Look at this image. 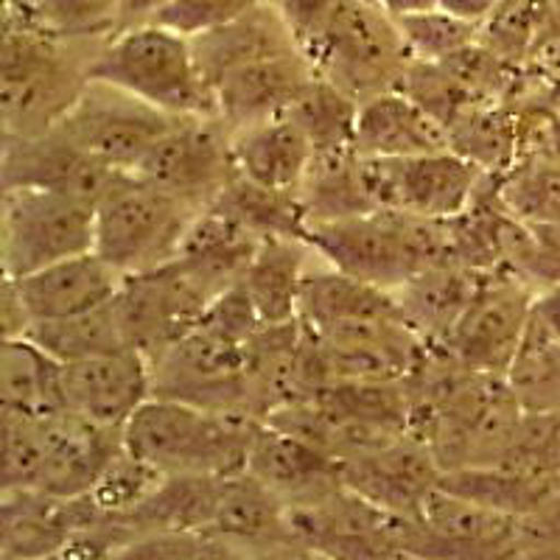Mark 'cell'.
I'll use <instances>...</instances> for the list:
<instances>
[{"label": "cell", "mask_w": 560, "mask_h": 560, "mask_svg": "<svg viewBox=\"0 0 560 560\" xmlns=\"http://www.w3.org/2000/svg\"><path fill=\"white\" fill-rule=\"evenodd\" d=\"M107 39H68L7 18L0 51L3 135L32 138L57 129L93 82Z\"/></svg>", "instance_id": "cell-1"}, {"label": "cell", "mask_w": 560, "mask_h": 560, "mask_svg": "<svg viewBox=\"0 0 560 560\" xmlns=\"http://www.w3.org/2000/svg\"><path fill=\"white\" fill-rule=\"evenodd\" d=\"M258 325L264 323L242 283L219 294L191 331L152 359L154 395L210 412L249 415L244 353Z\"/></svg>", "instance_id": "cell-2"}, {"label": "cell", "mask_w": 560, "mask_h": 560, "mask_svg": "<svg viewBox=\"0 0 560 560\" xmlns=\"http://www.w3.org/2000/svg\"><path fill=\"white\" fill-rule=\"evenodd\" d=\"M306 242L325 264L395 292L434 264L457 261L452 219H427L401 210L308 224Z\"/></svg>", "instance_id": "cell-3"}, {"label": "cell", "mask_w": 560, "mask_h": 560, "mask_svg": "<svg viewBox=\"0 0 560 560\" xmlns=\"http://www.w3.org/2000/svg\"><path fill=\"white\" fill-rule=\"evenodd\" d=\"M261 420L242 412H210L152 395L124 427V448L163 474L236 477L247 471L249 446Z\"/></svg>", "instance_id": "cell-4"}, {"label": "cell", "mask_w": 560, "mask_h": 560, "mask_svg": "<svg viewBox=\"0 0 560 560\" xmlns=\"http://www.w3.org/2000/svg\"><path fill=\"white\" fill-rule=\"evenodd\" d=\"M93 79L115 84L168 115H217V98L191 39L160 23L115 32L98 51Z\"/></svg>", "instance_id": "cell-5"}, {"label": "cell", "mask_w": 560, "mask_h": 560, "mask_svg": "<svg viewBox=\"0 0 560 560\" xmlns=\"http://www.w3.org/2000/svg\"><path fill=\"white\" fill-rule=\"evenodd\" d=\"M202 210L177 194L127 174L96 208V253L127 278L174 261Z\"/></svg>", "instance_id": "cell-6"}, {"label": "cell", "mask_w": 560, "mask_h": 560, "mask_svg": "<svg viewBox=\"0 0 560 560\" xmlns=\"http://www.w3.org/2000/svg\"><path fill=\"white\" fill-rule=\"evenodd\" d=\"M306 54L317 73L359 102L401 88L412 62L398 20L376 0H345L331 26L308 45Z\"/></svg>", "instance_id": "cell-7"}, {"label": "cell", "mask_w": 560, "mask_h": 560, "mask_svg": "<svg viewBox=\"0 0 560 560\" xmlns=\"http://www.w3.org/2000/svg\"><path fill=\"white\" fill-rule=\"evenodd\" d=\"M96 247V205L43 188H3L0 258L3 275L37 272Z\"/></svg>", "instance_id": "cell-8"}, {"label": "cell", "mask_w": 560, "mask_h": 560, "mask_svg": "<svg viewBox=\"0 0 560 560\" xmlns=\"http://www.w3.org/2000/svg\"><path fill=\"white\" fill-rule=\"evenodd\" d=\"M362 174L376 210H401L427 219L468 213L488 179L477 163L454 149L420 158H362Z\"/></svg>", "instance_id": "cell-9"}, {"label": "cell", "mask_w": 560, "mask_h": 560, "mask_svg": "<svg viewBox=\"0 0 560 560\" xmlns=\"http://www.w3.org/2000/svg\"><path fill=\"white\" fill-rule=\"evenodd\" d=\"M177 121L179 115L163 113L127 90L93 79L57 129L109 168L135 174Z\"/></svg>", "instance_id": "cell-10"}, {"label": "cell", "mask_w": 560, "mask_h": 560, "mask_svg": "<svg viewBox=\"0 0 560 560\" xmlns=\"http://www.w3.org/2000/svg\"><path fill=\"white\" fill-rule=\"evenodd\" d=\"M535 289L510 269H485L471 303L465 306L443 348L465 368L508 376L510 362L527 334Z\"/></svg>", "instance_id": "cell-11"}, {"label": "cell", "mask_w": 560, "mask_h": 560, "mask_svg": "<svg viewBox=\"0 0 560 560\" xmlns=\"http://www.w3.org/2000/svg\"><path fill=\"white\" fill-rule=\"evenodd\" d=\"M135 174L177 194L197 210H208L238 177L233 132L217 115L179 118Z\"/></svg>", "instance_id": "cell-12"}, {"label": "cell", "mask_w": 560, "mask_h": 560, "mask_svg": "<svg viewBox=\"0 0 560 560\" xmlns=\"http://www.w3.org/2000/svg\"><path fill=\"white\" fill-rule=\"evenodd\" d=\"M210 303L213 300L208 292L185 272L177 258L158 269L127 275L115 294L129 345L149 362L191 331Z\"/></svg>", "instance_id": "cell-13"}, {"label": "cell", "mask_w": 560, "mask_h": 560, "mask_svg": "<svg viewBox=\"0 0 560 560\" xmlns=\"http://www.w3.org/2000/svg\"><path fill=\"white\" fill-rule=\"evenodd\" d=\"M522 518L438 488L412 524V558H518Z\"/></svg>", "instance_id": "cell-14"}, {"label": "cell", "mask_w": 560, "mask_h": 560, "mask_svg": "<svg viewBox=\"0 0 560 560\" xmlns=\"http://www.w3.org/2000/svg\"><path fill=\"white\" fill-rule=\"evenodd\" d=\"M127 177V172L109 168L98 158L84 152L59 129L32 138L3 135L0 185L3 188H43L68 194L96 205Z\"/></svg>", "instance_id": "cell-15"}, {"label": "cell", "mask_w": 560, "mask_h": 560, "mask_svg": "<svg viewBox=\"0 0 560 560\" xmlns=\"http://www.w3.org/2000/svg\"><path fill=\"white\" fill-rule=\"evenodd\" d=\"M208 533L228 558H312L294 529L292 510L247 471L222 479Z\"/></svg>", "instance_id": "cell-16"}, {"label": "cell", "mask_w": 560, "mask_h": 560, "mask_svg": "<svg viewBox=\"0 0 560 560\" xmlns=\"http://www.w3.org/2000/svg\"><path fill=\"white\" fill-rule=\"evenodd\" d=\"M312 334L319 345L331 384L407 382L429 345L401 317L368 319V323L339 325V328Z\"/></svg>", "instance_id": "cell-17"}, {"label": "cell", "mask_w": 560, "mask_h": 560, "mask_svg": "<svg viewBox=\"0 0 560 560\" xmlns=\"http://www.w3.org/2000/svg\"><path fill=\"white\" fill-rule=\"evenodd\" d=\"M342 482L359 497L395 516L418 518L420 508L440 488L443 468L429 443L415 432L339 463Z\"/></svg>", "instance_id": "cell-18"}, {"label": "cell", "mask_w": 560, "mask_h": 560, "mask_svg": "<svg viewBox=\"0 0 560 560\" xmlns=\"http://www.w3.org/2000/svg\"><path fill=\"white\" fill-rule=\"evenodd\" d=\"M65 409L102 427L124 429L154 395L152 362L138 348L62 364Z\"/></svg>", "instance_id": "cell-19"}, {"label": "cell", "mask_w": 560, "mask_h": 560, "mask_svg": "<svg viewBox=\"0 0 560 560\" xmlns=\"http://www.w3.org/2000/svg\"><path fill=\"white\" fill-rule=\"evenodd\" d=\"M314 77L317 68L303 48L230 70L213 84L217 118H222L230 132L269 121L289 113Z\"/></svg>", "instance_id": "cell-20"}, {"label": "cell", "mask_w": 560, "mask_h": 560, "mask_svg": "<svg viewBox=\"0 0 560 560\" xmlns=\"http://www.w3.org/2000/svg\"><path fill=\"white\" fill-rule=\"evenodd\" d=\"M247 474L267 485L289 510L312 508L345 485L337 459L267 420L255 429Z\"/></svg>", "instance_id": "cell-21"}, {"label": "cell", "mask_w": 560, "mask_h": 560, "mask_svg": "<svg viewBox=\"0 0 560 560\" xmlns=\"http://www.w3.org/2000/svg\"><path fill=\"white\" fill-rule=\"evenodd\" d=\"M45 438H48V454H45L43 479L34 490L59 499L90 493L124 448V429L102 427L68 409L45 415Z\"/></svg>", "instance_id": "cell-22"}, {"label": "cell", "mask_w": 560, "mask_h": 560, "mask_svg": "<svg viewBox=\"0 0 560 560\" xmlns=\"http://www.w3.org/2000/svg\"><path fill=\"white\" fill-rule=\"evenodd\" d=\"M12 280L34 325L104 306L118 294L124 275L96 249H90Z\"/></svg>", "instance_id": "cell-23"}, {"label": "cell", "mask_w": 560, "mask_h": 560, "mask_svg": "<svg viewBox=\"0 0 560 560\" xmlns=\"http://www.w3.org/2000/svg\"><path fill=\"white\" fill-rule=\"evenodd\" d=\"M353 147L362 158H420L448 152L452 132L404 90H387L359 104Z\"/></svg>", "instance_id": "cell-24"}, {"label": "cell", "mask_w": 560, "mask_h": 560, "mask_svg": "<svg viewBox=\"0 0 560 560\" xmlns=\"http://www.w3.org/2000/svg\"><path fill=\"white\" fill-rule=\"evenodd\" d=\"M261 242L264 236H258L247 224L222 210L208 208L194 219L177 261L208 292L210 300H217L219 294L242 283Z\"/></svg>", "instance_id": "cell-25"}, {"label": "cell", "mask_w": 560, "mask_h": 560, "mask_svg": "<svg viewBox=\"0 0 560 560\" xmlns=\"http://www.w3.org/2000/svg\"><path fill=\"white\" fill-rule=\"evenodd\" d=\"M298 317L312 331H328L339 325L401 317V312L395 292L370 280L353 278L325 264L323 258H314L300 287Z\"/></svg>", "instance_id": "cell-26"}, {"label": "cell", "mask_w": 560, "mask_h": 560, "mask_svg": "<svg viewBox=\"0 0 560 560\" xmlns=\"http://www.w3.org/2000/svg\"><path fill=\"white\" fill-rule=\"evenodd\" d=\"M191 45L210 90L219 79L228 77L230 70L303 48L287 18L267 0H261L258 7L244 12L242 18H236L228 26L202 34V37H194Z\"/></svg>", "instance_id": "cell-27"}, {"label": "cell", "mask_w": 560, "mask_h": 560, "mask_svg": "<svg viewBox=\"0 0 560 560\" xmlns=\"http://www.w3.org/2000/svg\"><path fill=\"white\" fill-rule=\"evenodd\" d=\"M233 158L242 177L275 191H300L314 160L308 135L292 115H275L233 132Z\"/></svg>", "instance_id": "cell-28"}, {"label": "cell", "mask_w": 560, "mask_h": 560, "mask_svg": "<svg viewBox=\"0 0 560 560\" xmlns=\"http://www.w3.org/2000/svg\"><path fill=\"white\" fill-rule=\"evenodd\" d=\"M303 323L258 325L247 339L244 353V382H247V409L253 418L267 420L287 404L300 401V348H303Z\"/></svg>", "instance_id": "cell-29"}, {"label": "cell", "mask_w": 560, "mask_h": 560, "mask_svg": "<svg viewBox=\"0 0 560 560\" xmlns=\"http://www.w3.org/2000/svg\"><path fill=\"white\" fill-rule=\"evenodd\" d=\"M479 275L482 269H474L463 261L434 264L412 275L404 287L395 289L401 319L420 339L443 345L459 314L471 303Z\"/></svg>", "instance_id": "cell-30"}, {"label": "cell", "mask_w": 560, "mask_h": 560, "mask_svg": "<svg viewBox=\"0 0 560 560\" xmlns=\"http://www.w3.org/2000/svg\"><path fill=\"white\" fill-rule=\"evenodd\" d=\"M314 258L317 253L306 238H264L242 278V289L264 325L298 319L300 287Z\"/></svg>", "instance_id": "cell-31"}, {"label": "cell", "mask_w": 560, "mask_h": 560, "mask_svg": "<svg viewBox=\"0 0 560 560\" xmlns=\"http://www.w3.org/2000/svg\"><path fill=\"white\" fill-rule=\"evenodd\" d=\"M70 541L65 499L43 490H3L0 555L7 560L62 558Z\"/></svg>", "instance_id": "cell-32"}, {"label": "cell", "mask_w": 560, "mask_h": 560, "mask_svg": "<svg viewBox=\"0 0 560 560\" xmlns=\"http://www.w3.org/2000/svg\"><path fill=\"white\" fill-rule=\"evenodd\" d=\"M222 479L205 474H166L129 516L118 518L132 533V541L143 533L183 529L205 533L213 524Z\"/></svg>", "instance_id": "cell-33"}, {"label": "cell", "mask_w": 560, "mask_h": 560, "mask_svg": "<svg viewBox=\"0 0 560 560\" xmlns=\"http://www.w3.org/2000/svg\"><path fill=\"white\" fill-rule=\"evenodd\" d=\"M65 409L62 362L28 337L0 345V412L54 415Z\"/></svg>", "instance_id": "cell-34"}, {"label": "cell", "mask_w": 560, "mask_h": 560, "mask_svg": "<svg viewBox=\"0 0 560 560\" xmlns=\"http://www.w3.org/2000/svg\"><path fill=\"white\" fill-rule=\"evenodd\" d=\"M300 199L306 208L308 224L359 217L376 210L362 174V158L357 149L317 152L300 185Z\"/></svg>", "instance_id": "cell-35"}, {"label": "cell", "mask_w": 560, "mask_h": 560, "mask_svg": "<svg viewBox=\"0 0 560 560\" xmlns=\"http://www.w3.org/2000/svg\"><path fill=\"white\" fill-rule=\"evenodd\" d=\"M518 118L493 102H477L448 124L452 149L485 174H504L518 163Z\"/></svg>", "instance_id": "cell-36"}, {"label": "cell", "mask_w": 560, "mask_h": 560, "mask_svg": "<svg viewBox=\"0 0 560 560\" xmlns=\"http://www.w3.org/2000/svg\"><path fill=\"white\" fill-rule=\"evenodd\" d=\"M26 337L34 339L39 348L48 350L62 364L98 357V353H113V350L121 348H132L127 331H124L115 298L104 303V306L73 314V317L34 323Z\"/></svg>", "instance_id": "cell-37"}, {"label": "cell", "mask_w": 560, "mask_h": 560, "mask_svg": "<svg viewBox=\"0 0 560 560\" xmlns=\"http://www.w3.org/2000/svg\"><path fill=\"white\" fill-rule=\"evenodd\" d=\"M504 378L524 412H560V337L535 314Z\"/></svg>", "instance_id": "cell-38"}, {"label": "cell", "mask_w": 560, "mask_h": 560, "mask_svg": "<svg viewBox=\"0 0 560 560\" xmlns=\"http://www.w3.org/2000/svg\"><path fill=\"white\" fill-rule=\"evenodd\" d=\"M210 208L222 210L228 217L238 219L255 230L258 236H289V238H306L308 217L303 208L300 191H275L264 188L258 183H249L247 177L238 174L233 183L224 188L222 197Z\"/></svg>", "instance_id": "cell-39"}, {"label": "cell", "mask_w": 560, "mask_h": 560, "mask_svg": "<svg viewBox=\"0 0 560 560\" xmlns=\"http://www.w3.org/2000/svg\"><path fill=\"white\" fill-rule=\"evenodd\" d=\"M359 104H362L359 98H353L331 79L317 73L308 82V88L300 93L298 102L292 104L289 115L308 135L314 154L339 152V149H357L353 138H357Z\"/></svg>", "instance_id": "cell-40"}, {"label": "cell", "mask_w": 560, "mask_h": 560, "mask_svg": "<svg viewBox=\"0 0 560 560\" xmlns=\"http://www.w3.org/2000/svg\"><path fill=\"white\" fill-rule=\"evenodd\" d=\"M7 18L68 39H107L118 32V0H7Z\"/></svg>", "instance_id": "cell-41"}, {"label": "cell", "mask_w": 560, "mask_h": 560, "mask_svg": "<svg viewBox=\"0 0 560 560\" xmlns=\"http://www.w3.org/2000/svg\"><path fill=\"white\" fill-rule=\"evenodd\" d=\"M497 194L522 222H560V158L533 154L518 160L510 172L497 174Z\"/></svg>", "instance_id": "cell-42"}, {"label": "cell", "mask_w": 560, "mask_h": 560, "mask_svg": "<svg viewBox=\"0 0 560 560\" xmlns=\"http://www.w3.org/2000/svg\"><path fill=\"white\" fill-rule=\"evenodd\" d=\"M45 454V415L3 412V490L37 488L43 479Z\"/></svg>", "instance_id": "cell-43"}, {"label": "cell", "mask_w": 560, "mask_h": 560, "mask_svg": "<svg viewBox=\"0 0 560 560\" xmlns=\"http://www.w3.org/2000/svg\"><path fill=\"white\" fill-rule=\"evenodd\" d=\"M398 28H401L412 59H420V62H443V59L465 51L468 45L479 43V26L465 23L440 7L432 12L401 18Z\"/></svg>", "instance_id": "cell-44"}, {"label": "cell", "mask_w": 560, "mask_h": 560, "mask_svg": "<svg viewBox=\"0 0 560 560\" xmlns=\"http://www.w3.org/2000/svg\"><path fill=\"white\" fill-rule=\"evenodd\" d=\"M163 477L166 474L160 471V468L143 463L140 457L129 454L127 448H121V454L109 463V468L98 479L96 488L90 490V497L107 516L124 518L163 482Z\"/></svg>", "instance_id": "cell-45"}, {"label": "cell", "mask_w": 560, "mask_h": 560, "mask_svg": "<svg viewBox=\"0 0 560 560\" xmlns=\"http://www.w3.org/2000/svg\"><path fill=\"white\" fill-rule=\"evenodd\" d=\"M261 0H172L160 9L152 23L172 28L183 37L194 39L208 32L228 26L244 12L258 7Z\"/></svg>", "instance_id": "cell-46"}, {"label": "cell", "mask_w": 560, "mask_h": 560, "mask_svg": "<svg viewBox=\"0 0 560 560\" xmlns=\"http://www.w3.org/2000/svg\"><path fill=\"white\" fill-rule=\"evenodd\" d=\"M518 558H560V488L533 516L522 518Z\"/></svg>", "instance_id": "cell-47"}, {"label": "cell", "mask_w": 560, "mask_h": 560, "mask_svg": "<svg viewBox=\"0 0 560 560\" xmlns=\"http://www.w3.org/2000/svg\"><path fill=\"white\" fill-rule=\"evenodd\" d=\"M267 3H272L287 18L294 37L303 45V51L317 43L319 34L331 26V20L345 7V0H267Z\"/></svg>", "instance_id": "cell-48"}, {"label": "cell", "mask_w": 560, "mask_h": 560, "mask_svg": "<svg viewBox=\"0 0 560 560\" xmlns=\"http://www.w3.org/2000/svg\"><path fill=\"white\" fill-rule=\"evenodd\" d=\"M0 325H3V339L26 337L32 328V317H28L23 298H20L14 280L3 275V298H0Z\"/></svg>", "instance_id": "cell-49"}, {"label": "cell", "mask_w": 560, "mask_h": 560, "mask_svg": "<svg viewBox=\"0 0 560 560\" xmlns=\"http://www.w3.org/2000/svg\"><path fill=\"white\" fill-rule=\"evenodd\" d=\"M440 9L482 28L502 9V0H440Z\"/></svg>", "instance_id": "cell-50"}, {"label": "cell", "mask_w": 560, "mask_h": 560, "mask_svg": "<svg viewBox=\"0 0 560 560\" xmlns=\"http://www.w3.org/2000/svg\"><path fill=\"white\" fill-rule=\"evenodd\" d=\"M166 3L172 0H118V32L140 26V23H152Z\"/></svg>", "instance_id": "cell-51"}, {"label": "cell", "mask_w": 560, "mask_h": 560, "mask_svg": "<svg viewBox=\"0 0 560 560\" xmlns=\"http://www.w3.org/2000/svg\"><path fill=\"white\" fill-rule=\"evenodd\" d=\"M533 314L547 325L549 331L560 337V283L541 289V292L535 294Z\"/></svg>", "instance_id": "cell-52"}, {"label": "cell", "mask_w": 560, "mask_h": 560, "mask_svg": "<svg viewBox=\"0 0 560 560\" xmlns=\"http://www.w3.org/2000/svg\"><path fill=\"white\" fill-rule=\"evenodd\" d=\"M376 3L395 20L409 18V14L432 12V9L440 7V0H376Z\"/></svg>", "instance_id": "cell-53"}]
</instances>
